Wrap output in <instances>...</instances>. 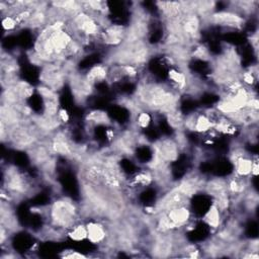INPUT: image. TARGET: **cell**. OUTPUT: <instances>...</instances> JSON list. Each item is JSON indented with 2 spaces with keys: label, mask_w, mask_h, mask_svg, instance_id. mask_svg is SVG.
I'll return each mask as SVG.
<instances>
[{
  "label": "cell",
  "mask_w": 259,
  "mask_h": 259,
  "mask_svg": "<svg viewBox=\"0 0 259 259\" xmlns=\"http://www.w3.org/2000/svg\"><path fill=\"white\" fill-rule=\"evenodd\" d=\"M49 213L52 226L57 230L65 229L67 232L78 223V208L69 198L55 200L50 207Z\"/></svg>",
  "instance_id": "6da1fadb"
},
{
  "label": "cell",
  "mask_w": 259,
  "mask_h": 259,
  "mask_svg": "<svg viewBox=\"0 0 259 259\" xmlns=\"http://www.w3.org/2000/svg\"><path fill=\"white\" fill-rule=\"evenodd\" d=\"M40 79L42 85L57 92V90H59L62 87L65 80V76L62 68L59 65L54 63H48L44 67V70L40 74Z\"/></svg>",
  "instance_id": "7a4b0ae2"
},
{
  "label": "cell",
  "mask_w": 259,
  "mask_h": 259,
  "mask_svg": "<svg viewBox=\"0 0 259 259\" xmlns=\"http://www.w3.org/2000/svg\"><path fill=\"white\" fill-rule=\"evenodd\" d=\"M154 155L164 164L175 161L179 155V146L176 140L170 138L160 140L155 146Z\"/></svg>",
  "instance_id": "3957f363"
},
{
  "label": "cell",
  "mask_w": 259,
  "mask_h": 259,
  "mask_svg": "<svg viewBox=\"0 0 259 259\" xmlns=\"http://www.w3.org/2000/svg\"><path fill=\"white\" fill-rule=\"evenodd\" d=\"M209 20L210 22L219 26L234 28V29L242 27L245 22V19L241 14L234 11H230V10L213 12L209 14Z\"/></svg>",
  "instance_id": "277c9868"
},
{
  "label": "cell",
  "mask_w": 259,
  "mask_h": 259,
  "mask_svg": "<svg viewBox=\"0 0 259 259\" xmlns=\"http://www.w3.org/2000/svg\"><path fill=\"white\" fill-rule=\"evenodd\" d=\"M167 234H160V237L154 242L152 247V252L154 256L157 257H168L172 252H174V242L171 237Z\"/></svg>",
  "instance_id": "5b68a950"
},
{
  "label": "cell",
  "mask_w": 259,
  "mask_h": 259,
  "mask_svg": "<svg viewBox=\"0 0 259 259\" xmlns=\"http://www.w3.org/2000/svg\"><path fill=\"white\" fill-rule=\"evenodd\" d=\"M86 228L87 240L91 244H101L105 241L107 237V232L104 225L96 221H90L86 223Z\"/></svg>",
  "instance_id": "8992f818"
},
{
  "label": "cell",
  "mask_w": 259,
  "mask_h": 259,
  "mask_svg": "<svg viewBox=\"0 0 259 259\" xmlns=\"http://www.w3.org/2000/svg\"><path fill=\"white\" fill-rule=\"evenodd\" d=\"M170 221L176 226V228L184 227L190 220L191 211L187 205H182L170 209L166 212Z\"/></svg>",
  "instance_id": "52a82bcc"
},
{
  "label": "cell",
  "mask_w": 259,
  "mask_h": 259,
  "mask_svg": "<svg viewBox=\"0 0 259 259\" xmlns=\"http://www.w3.org/2000/svg\"><path fill=\"white\" fill-rule=\"evenodd\" d=\"M108 71L109 70L105 65L97 64L89 69L85 75V78L90 84L95 85L96 83H101L108 78Z\"/></svg>",
  "instance_id": "ba28073f"
},
{
  "label": "cell",
  "mask_w": 259,
  "mask_h": 259,
  "mask_svg": "<svg viewBox=\"0 0 259 259\" xmlns=\"http://www.w3.org/2000/svg\"><path fill=\"white\" fill-rule=\"evenodd\" d=\"M207 194L212 196V198H215L222 194L228 193L227 189V180L222 178H212L204 183L203 187Z\"/></svg>",
  "instance_id": "9c48e42d"
},
{
  "label": "cell",
  "mask_w": 259,
  "mask_h": 259,
  "mask_svg": "<svg viewBox=\"0 0 259 259\" xmlns=\"http://www.w3.org/2000/svg\"><path fill=\"white\" fill-rule=\"evenodd\" d=\"M202 221L206 224L207 227L213 230H217L220 228L222 224V212L213 202L205 211L202 218Z\"/></svg>",
  "instance_id": "30bf717a"
},
{
  "label": "cell",
  "mask_w": 259,
  "mask_h": 259,
  "mask_svg": "<svg viewBox=\"0 0 259 259\" xmlns=\"http://www.w3.org/2000/svg\"><path fill=\"white\" fill-rule=\"evenodd\" d=\"M253 159L249 156L245 155L239 159H237L234 162L235 167V175L243 178H247L251 175V169H252Z\"/></svg>",
  "instance_id": "8fae6325"
},
{
  "label": "cell",
  "mask_w": 259,
  "mask_h": 259,
  "mask_svg": "<svg viewBox=\"0 0 259 259\" xmlns=\"http://www.w3.org/2000/svg\"><path fill=\"white\" fill-rule=\"evenodd\" d=\"M168 78L179 91L187 88V77L184 72L176 68H171L168 71Z\"/></svg>",
  "instance_id": "7c38bea8"
},
{
  "label": "cell",
  "mask_w": 259,
  "mask_h": 259,
  "mask_svg": "<svg viewBox=\"0 0 259 259\" xmlns=\"http://www.w3.org/2000/svg\"><path fill=\"white\" fill-rule=\"evenodd\" d=\"M67 236L74 242H82L87 239L86 224L77 223L67 231Z\"/></svg>",
  "instance_id": "4fadbf2b"
},
{
  "label": "cell",
  "mask_w": 259,
  "mask_h": 259,
  "mask_svg": "<svg viewBox=\"0 0 259 259\" xmlns=\"http://www.w3.org/2000/svg\"><path fill=\"white\" fill-rule=\"evenodd\" d=\"M11 87L14 89L20 100H26L30 98L34 91L33 87L25 81H18Z\"/></svg>",
  "instance_id": "5bb4252c"
},
{
  "label": "cell",
  "mask_w": 259,
  "mask_h": 259,
  "mask_svg": "<svg viewBox=\"0 0 259 259\" xmlns=\"http://www.w3.org/2000/svg\"><path fill=\"white\" fill-rule=\"evenodd\" d=\"M166 118H167V121L170 124V126L176 131H178L184 126L185 116L177 108L174 109L173 111L167 113Z\"/></svg>",
  "instance_id": "9a60e30c"
},
{
  "label": "cell",
  "mask_w": 259,
  "mask_h": 259,
  "mask_svg": "<svg viewBox=\"0 0 259 259\" xmlns=\"http://www.w3.org/2000/svg\"><path fill=\"white\" fill-rule=\"evenodd\" d=\"M86 119L90 123L95 124H107L110 122V118L105 111L102 110H93L87 114Z\"/></svg>",
  "instance_id": "2e32d148"
},
{
  "label": "cell",
  "mask_w": 259,
  "mask_h": 259,
  "mask_svg": "<svg viewBox=\"0 0 259 259\" xmlns=\"http://www.w3.org/2000/svg\"><path fill=\"white\" fill-rule=\"evenodd\" d=\"M152 116L149 112L145 110H141L136 115V123L137 126L140 128H147L151 124Z\"/></svg>",
  "instance_id": "e0dca14e"
},
{
  "label": "cell",
  "mask_w": 259,
  "mask_h": 259,
  "mask_svg": "<svg viewBox=\"0 0 259 259\" xmlns=\"http://www.w3.org/2000/svg\"><path fill=\"white\" fill-rule=\"evenodd\" d=\"M17 26H19L14 14L4 15L2 18V27L5 31L14 30Z\"/></svg>",
  "instance_id": "ac0fdd59"
},
{
  "label": "cell",
  "mask_w": 259,
  "mask_h": 259,
  "mask_svg": "<svg viewBox=\"0 0 259 259\" xmlns=\"http://www.w3.org/2000/svg\"><path fill=\"white\" fill-rule=\"evenodd\" d=\"M57 117H58V119H59V121L61 123H67L69 121V119H70V115H69L68 111L66 109H64V108H60L59 109Z\"/></svg>",
  "instance_id": "d6986e66"
},
{
  "label": "cell",
  "mask_w": 259,
  "mask_h": 259,
  "mask_svg": "<svg viewBox=\"0 0 259 259\" xmlns=\"http://www.w3.org/2000/svg\"><path fill=\"white\" fill-rule=\"evenodd\" d=\"M69 254H64V258H85L86 256L83 255L82 253H79L78 251H74V250H70Z\"/></svg>",
  "instance_id": "ffe728a7"
}]
</instances>
